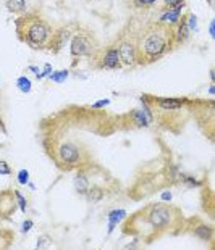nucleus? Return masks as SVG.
I'll return each mask as SVG.
<instances>
[{"label":"nucleus","instance_id":"obj_10","mask_svg":"<svg viewBox=\"0 0 215 250\" xmlns=\"http://www.w3.org/2000/svg\"><path fill=\"white\" fill-rule=\"evenodd\" d=\"M154 105L155 107L165 108V110H176L181 108L185 105V100L180 99H162V97H155L154 99Z\"/></svg>","mask_w":215,"mask_h":250},{"label":"nucleus","instance_id":"obj_9","mask_svg":"<svg viewBox=\"0 0 215 250\" xmlns=\"http://www.w3.org/2000/svg\"><path fill=\"white\" fill-rule=\"evenodd\" d=\"M176 26H178V29H175V44L180 45V44H185V42L190 39V26H188V17L185 15V17H181V20H178V23H176Z\"/></svg>","mask_w":215,"mask_h":250},{"label":"nucleus","instance_id":"obj_11","mask_svg":"<svg viewBox=\"0 0 215 250\" xmlns=\"http://www.w3.org/2000/svg\"><path fill=\"white\" fill-rule=\"evenodd\" d=\"M86 197H88L89 202H93V204H96V202H100L102 199H104L105 195V190L100 188V186H89L88 192L84 194Z\"/></svg>","mask_w":215,"mask_h":250},{"label":"nucleus","instance_id":"obj_12","mask_svg":"<svg viewBox=\"0 0 215 250\" xmlns=\"http://www.w3.org/2000/svg\"><path fill=\"white\" fill-rule=\"evenodd\" d=\"M5 5H7L10 13L23 15L26 10V0H5Z\"/></svg>","mask_w":215,"mask_h":250},{"label":"nucleus","instance_id":"obj_1","mask_svg":"<svg viewBox=\"0 0 215 250\" xmlns=\"http://www.w3.org/2000/svg\"><path fill=\"white\" fill-rule=\"evenodd\" d=\"M176 47L175 28L164 21L149 24L141 34L136 36L138 65H150L159 62Z\"/></svg>","mask_w":215,"mask_h":250},{"label":"nucleus","instance_id":"obj_5","mask_svg":"<svg viewBox=\"0 0 215 250\" xmlns=\"http://www.w3.org/2000/svg\"><path fill=\"white\" fill-rule=\"evenodd\" d=\"M73 58H84V57H93L96 52L99 50V42L97 39L88 33V31H78L76 34L72 37V45H70Z\"/></svg>","mask_w":215,"mask_h":250},{"label":"nucleus","instance_id":"obj_8","mask_svg":"<svg viewBox=\"0 0 215 250\" xmlns=\"http://www.w3.org/2000/svg\"><path fill=\"white\" fill-rule=\"evenodd\" d=\"M17 202H15V192H2L0 194V215L10 216L15 211Z\"/></svg>","mask_w":215,"mask_h":250},{"label":"nucleus","instance_id":"obj_2","mask_svg":"<svg viewBox=\"0 0 215 250\" xmlns=\"http://www.w3.org/2000/svg\"><path fill=\"white\" fill-rule=\"evenodd\" d=\"M180 221L181 213L175 207L152 204L134 213L131 220H128L123 231L126 234H155L167 229H175Z\"/></svg>","mask_w":215,"mask_h":250},{"label":"nucleus","instance_id":"obj_19","mask_svg":"<svg viewBox=\"0 0 215 250\" xmlns=\"http://www.w3.org/2000/svg\"><path fill=\"white\" fill-rule=\"evenodd\" d=\"M164 3H165V7H181L183 3H185V0H164Z\"/></svg>","mask_w":215,"mask_h":250},{"label":"nucleus","instance_id":"obj_3","mask_svg":"<svg viewBox=\"0 0 215 250\" xmlns=\"http://www.w3.org/2000/svg\"><path fill=\"white\" fill-rule=\"evenodd\" d=\"M17 36L23 44L34 50H50L55 29L39 13H23L15 21Z\"/></svg>","mask_w":215,"mask_h":250},{"label":"nucleus","instance_id":"obj_15","mask_svg":"<svg viewBox=\"0 0 215 250\" xmlns=\"http://www.w3.org/2000/svg\"><path fill=\"white\" fill-rule=\"evenodd\" d=\"M130 5L133 8H138V10H147V8H152L159 0H128Z\"/></svg>","mask_w":215,"mask_h":250},{"label":"nucleus","instance_id":"obj_13","mask_svg":"<svg viewBox=\"0 0 215 250\" xmlns=\"http://www.w3.org/2000/svg\"><path fill=\"white\" fill-rule=\"evenodd\" d=\"M89 179H88V176L83 173V171H79L78 173V176H76V179H74V188H76V190L79 194H86L88 192V189H89Z\"/></svg>","mask_w":215,"mask_h":250},{"label":"nucleus","instance_id":"obj_17","mask_svg":"<svg viewBox=\"0 0 215 250\" xmlns=\"http://www.w3.org/2000/svg\"><path fill=\"white\" fill-rule=\"evenodd\" d=\"M18 87H20L21 90H23V92H29L31 83H29L26 78H20V79H18Z\"/></svg>","mask_w":215,"mask_h":250},{"label":"nucleus","instance_id":"obj_4","mask_svg":"<svg viewBox=\"0 0 215 250\" xmlns=\"http://www.w3.org/2000/svg\"><path fill=\"white\" fill-rule=\"evenodd\" d=\"M55 160L62 169L81 168L86 160V152L76 142H63L57 150Z\"/></svg>","mask_w":215,"mask_h":250},{"label":"nucleus","instance_id":"obj_23","mask_svg":"<svg viewBox=\"0 0 215 250\" xmlns=\"http://www.w3.org/2000/svg\"><path fill=\"white\" fill-rule=\"evenodd\" d=\"M31 228H33V221L28 220V221H26L24 225H23V232H28V231L31 229Z\"/></svg>","mask_w":215,"mask_h":250},{"label":"nucleus","instance_id":"obj_20","mask_svg":"<svg viewBox=\"0 0 215 250\" xmlns=\"http://www.w3.org/2000/svg\"><path fill=\"white\" fill-rule=\"evenodd\" d=\"M15 199L18 200V204H20V208L23 210V211H26V200L23 199V195H21L18 190H15Z\"/></svg>","mask_w":215,"mask_h":250},{"label":"nucleus","instance_id":"obj_22","mask_svg":"<svg viewBox=\"0 0 215 250\" xmlns=\"http://www.w3.org/2000/svg\"><path fill=\"white\" fill-rule=\"evenodd\" d=\"M46 244H49V241H47V237H41L39 241H37V247L44 249V247H47Z\"/></svg>","mask_w":215,"mask_h":250},{"label":"nucleus","instance_id":"obj_21","mask_svg":"<svg viewBox=\"0 0 215 250\" xmlns=\"http://www.w3.org/2000/svg\"><path fill=\"white\" fill-rule=\"evenodd\" d=\"M12 173V168L7 162H0V174H10Z\"/></svg>","mask_w":215,"mask_h":250},{"label":"nucleus","instance_id":"obj_14","mask_svg":"<svg viewBox=\"0 0 215 250\" xmlns=\"http://www.w3.org/2000/svg\"><path fill=\"white\" fill-rule=\"evenodd\" d=\"M194 234L197 237H201L202 241H211L212 236H214V231H212V228L211 226H207V225H201V226H197L196 229H194Z\"/></svg>","mask_w":215,"mask_h":250},{"label":"nucleus","instance_id":"obj_18","mask_svg":"<svg viewBox=\"0 0 215 250\" xmlns=\"http://www.w3.org/2000/svg\"><path fill=\"white\" fill-rule=\"evenodd\" d=\"M29 179V173L26 171V169H21V171L18 173V183L20 184H26Z\"/></svg>","mask_w":215,"mask_h":250},{"label":"nucleus","instance_id":"obj_6","mask_svg":"<svg viewBox=\"0 0 215 250\" xmlns=\"http://www.w3.org/2000/svg\"><path fill=\"white\" fill-rule=\"evenodd\" d=\"M115 47L118 50V55H120V62L121 66H128L133 68L138 65L136 60V37L134 36H125L121 34L118 37V41L115 42Z\"/></svg>","mask_w":215,"mask_h":250},{"label":"nucleus","instance_id":"obj_16","mask_svg":"<svg viewBox=\"0 0 215 250\" xmlns=\"http://www.w3.org/2000/svg\"><path fill=\"white\" fill-rule=\"evenodd\" d=\"M126 216V213L123 210H118V211H112L110 213V225L112 226H115V223H118V221H121L120 218H125Z\"/></svg>","mask_w":215,"mask_h":250},{"label":"nucleus","instance_id":"obj_7","mask_svg":"<svg viewBox=\"0 0 215 250\" xmlns=\"http://www.w3.org/2000/svg\"><path fill=\"white\" fill-rule=\"evenodd\" d=\"M91 58H93L94 65L100 70H118V68H121L120 55H118L115 44L99 49Z\"/></svg>","mask_w":215,"mask_h":250}]
</instances>
